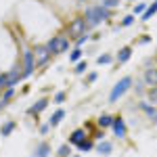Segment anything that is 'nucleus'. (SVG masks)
<instances>
[{
    "label": "nucleus",
    "mask_w": 157,
    "mask_h": 157,
    "mask_svg": "<svg viewBox=\"0 0 157 157\" xmlns=\"http://www.w3.org/2000/svg\"><path fill=\"white\" fill-rule=\"evenodd\" d=\"M82 17H84L88 29H90V27H97V25H101L103 21H107L109 17H111V11L105 9L103 4H92V6H88V9L84 11Z\"/></svg>",
    "instance_id": "f257e3e1"
},
{
    "label": "nucleus",
    "mask_w": 157,
    "mask_h": 157,
    "mask_svg": "<svg viewBox=\"0 0 157 157\" xmlns=\"http://www.w3.org/2000/svg\"><path fill=\"white\" fill-rule=\"evenodd\" d=\"M130 88H132V78H130V75L121 78L120 82L111 88V92H109V103H115V101H117L120 97H124V94H126Z\"/></svg>",
    "instance_id": "f03ea898"
},
{
    "label": "nucleus",
    "mask_w": 157,
    "mask_h": 157,
    "mask_svg": "<svg viewBox=\"0 0 157 157\" xmlns=\"http://www.w3.org/2000/svg\"><path fill=\"white\" fill-rule=\"evenodd\" d=\"M46 46H48L50 55H61V52H67L69 50V38L67 36H52L46 42Z\"/></svg>",
    "instance_id": "7ed1b4c3"
},
{
    "label": "nucleus",
    "mask_w": 157,
    "mask_h": 157,
    "mask_svg": "<svg viewBox=\"0 0 157 157\" xmlns=\"http://www.w3.org/2000/svg\"><path fill=\"white\" fill-rule=\"evenodd\" d=\"M21 69H23V78H29L34 69H36V57H34V48H23V63H21Z\"/></svg>",
    "instance_id": "20e7f679"
},
{
    "label": "nucleus",
    "mask_w": 157,
    "mask_h": 157,
    "mask_svg": "<svg viewBox=\"0 0 157 157\" xmlns=\"http://www.w3.org/2000/svg\"><path fill=\"white\" fill-rule=\"evenodd\" d=\"M88 32V25H86L84 17H75L71 23L67 25V38H78Z\"/></svg>",
    "instance_id": "39448f33"
},
{
    "label": "nucleus",
    "mask_w": 157,
    "mask_h": 157,
    "mask_svg": "<svg viewBox=\"0 0 157 157\" xmlns=\"http://www.w3.org/2000/svg\"><path fill=\"white\" fill-rule=\"evenodd\" d=\"M34 57H36V65H46L50 59V50L46 44H40V46H34Z\"/></svg>",
    "instance_id": "423d86ee"
},
{
    "label": "nucleus",
    "mask_w": 157,
    "mask_h": 157,
    "mask_svg": "<svg viewBox=\"0 0 157 157\" xmlns=\"http://www.w3.org/2000/svg\"><path fill=\"white\" fill-rule=\"evenodd\" d=\"M21 80H23V69H21V65L17 63L11 71L6 73V88H9V86H17Z\"/></svg>",
    "instance_id": "0eeeda50"
},
{
    "label": "nucleus",
    "mask_w": 157,
    "mask_h": 157,
    "mask_svg": "<svg viewBox=\"0 0 157 157\" xmlns=\"http://www.w3.org/2000/svg\"><path fill=\"white\" fill-rule=\"evenodd\" d=\"M111 128H113V132L117 138H126V134H128V128H126V121L124 117L120 115H113V124H111Z\"/></svg>",
    "instance_id": "6e6552de"
},
{
    "label": "nucleus",
    "mask_w": 157,
    "mask_h": 157,
    "mask_svg": "<svg viewBox=\"0 0 157 157\" xmlns=\"http://www.w3.org/2000/svg\"><path fill=\"white\" fill-rule=\"evenodd\" d=\"M143 82L147 84V88L157 86V67H147L145 73H143Z\"/></svg>",
    "instance_id": "1a4fd4ad"
},
{
    "label": "nucleus",
    "mask_w": 157,
    "mask_h": 157,
    "mask_svg": "<svg viewBox=\"0 0 157 157\" xmlns=\"http://www.w3.org/2000/svg\"><path fill=\"white\" fill-rule=\"evenodd\" d=\"M138 107L147 113V117H149V120L157 124V107H155V105H151V103H147V101H140V105H138Z\"/></svg>",
    "instance_id": "9d476101"
},
{
    "label": "nucleus",
    "mask_w": 157,
    "mask_h": 157,
    "mask_svg": "<svg viewBox=\"0 0 157 157\" xmlns=\"http://www.w3.org/2000/svg\"><path fill=\"white\" fill-rule=\"evenodd\" d=\"M84 138H88V132H86L84 128H78V130H73V132H71V136H69V143L78 147L82 140H84Z\"/></svg>",
    "instance_id": "9b49d317"
},
{
    "label": "nucleus",
    "mask_w": 157,
    "mask_h": 157,
    "mask_svg": "<svg viewBox=\"0 0 157 157\" xmlns=\"http://www.w3.org/2000/svg\"><path fill=\"white\" fill-rule=\"evenodd\" d=\"M46 107H48V98H40L36 105H32V107L27 109V113H29V115H38L40 111H44Z\"/></svg>",
    "instance_id": "f8f14e48"
},
{
    "label": "nucleus",
    "mask_w": 157,
    "mask_h": 157,
    "mask_svg": "<svg viewBox=\"0 0 157 157\" xmlns=\"http://www.w3.org/2000/svg\"><path fill=\"white\" fill-rule=\"evenodd\" d=\"M34 157H50V145L48 143H40L34 151Z\"/></svg>",
    "instance_id": "ddd939ff"
},
{
    "label": "nucleus",
    "mask_w": 157,
    "mask_h": 157,
    "mask_svg": "<svg viewBox=\"0 0 157 157\" xmlns=\"http://www.w3.org/2000/svg\"><path fill=\"white\" fill-rule=\"evenodd\" d=\"M97 151H98V153H101L103 157H107V155H111V151H113V145H111V143H107V140H98Z\"/></svg>",
    "instance_id": "4468645a"
},
{
    "label": "nucleus",
    "mask_w": 157,
    "mask_h": 157,
    "mask_svg": "<svg viewBox=\"0 0 157 157\" xmlns=\"http://www.w3.org/2000/svg\"><path fill=\"white\" fill-rule=\"evenodd\" d=\"M97 124H98V128L101 130H105V128H111V124H113V115H109V113H103L101 117L97 120Z\"/></svg>",
    "instance_id": "2eb2a0df"
},
{
    "label": "nucleus",
    "mask_w": 157,
    "mask_h": 157,
    "mask_svg": "<svg viewBox=\"0 0 157 157\" xmlns=\"http://www.w3.org/2000/svg\"><path fill=\"white\" fill-rule=\"evenodd\" d=\"M63 117H65V109H57V111L50 115L48 124H50V126H59L61 121H63Z\"/></svg>",
    "instance_id": "dca6fc26"
},
{
    "label": "nucleus",
    "mask_w": 157,
    "mask_h": 157,
    "mask_svg": "<svg viewBox=\"0 0 157 157\" xmlns=\"http://www.w3.org/2000/svg\"><path fill=\"white\" fill-rule=\"evenodd\" d=\"M155 13H157V0H153V4H151V6H147L145 11H143V17H140V19H143V21H149Z\"/></svg>",
    "instance_id": "f3484780"
},
{
    "label": "nucleus",
    "mask_w": 157,
    "mask_h": 157,
    "mask_svg": "<svg viewBox=\"0 0 157 157\" xmlns=\"http://www.w3.org/2000/svg\"><path fill=\"white\" fill-rule=\"evenodd\" d=\"M130 57H132V48H130V46H124V48L117 52V63H126Z\"/></svg>",
    "instance_id": "a211bd4d"
},
{
    "label": "nucleus",
    "mask_w": 157,
    "mask_h": 157,
    "mask_svg": "<svg viewBox=\"0 0 157 157\" xmlns=\"http://www.w3.org/2000/svg\"><path fill=\"white\" fill-rule=\"evenodd\" d=\"M13 130H15V121L9 120V121H4V124H2V128H0V134H2V136H9Z\"/></svg>",
    "instance_id": "6ab92c4d"
},
{
    "label": "nucleus",
    "mask_w": 157,
    "mask_h": 157,
    "mask_svg": "<svg viewBox=\"0 0 157 157\" xmlns=\"http://www.w3.org/2000/svg\"><path fill=\"white\" fill-rule=\"evenodd\" d=\"M78 149H80L82 153H88V151H92V149H94V143H92L90 138H84V140L78 145Z\"/></svg>",
    "instance_id": "aec40b11"
},
{
    "label": "nucleus",
    "mask_w": 157,
    "mask_h": 157,
    "mask_svg": "<svg viewBox=\"0 0 157 157\" xmlns=\"http://www.w3.org/2000/svg\"><path fill=\"white\" fill-rule=\"evenodd\" d=\"M13 97H15V86H9V88L2 90V101H4V103H11Z\"/></svg>",
    "instance_id": "412c9836"
},
{
    "label": "nucleus",
    "mask_w": 157,
    "mask_h": 157,
    "mask_svg": "<svg viewBox=\"0 0 157 157\" xmlns=\"http://www.w3.org/2000/svg\"><path fill=\"white\" fill-rule=\"evenodd\" d=\"M147 97H149V101H151V105H157V86L147 88Z\"/></svg>",
    "instance_id": "4be33fe9"
},
{
    "label": "nucleus",
    "mask_w": 157,
    "mask_h": 157,
    "mask_svg": "<svg viewBox=\"0 0 157 157\" xmlns=\"http://www.w3.org/2000/svg\"><path fill=\"white\" fill-rule=\"evenodd\" d=\"M86 67H88V63L80 59L78 63H75V67H73V73H78V75H80V73H84V71H86Z\"/></svg>",
    "instance_id": "5701e85b"
},
{
    "label": "nucleus",
    "mask_w": 157,
    "mask_h": 157,
    "mask_svg": "<svg viewBox=\"0 0 157 157\" xmlns=\"http://www.w3.org/2000/svg\"><path fill=\"white\" fill-rule=\"evenodd\" d=\"M88 40H90V36H88V34H82V36H78V38H75V46H78V48H82V46H84Z\"/></svg>",
    "instance_id": "b1692460"
},
{
    "label": "nucleus",
    "mask_w": 157,
    "mask_h": 157,
    "mask_svg": "<svg viewBox=\"0 0 157 157\" xmlns=\"http://www.w3.org/2000/svg\"><path fill=\"white\" fill-rule=\"evenodd\" d=\"M69 59H71L73 63H78V61L82 59V48H78V46H75V48L71 50V55H69Z\"/></svg>",
    "instance_id": "393cba45"
},
{
    "label": "nucleus",
    "mask_w": 157,
    "mask_h": 157,
    "mask_svg": "<svg viewBox=\"0 0 157 157\" xmlns=\"http://www.w3.org/2000/svg\"><path fill=\"white\" fill-rule=\"evenodd\" d=\"M111 61H113V57L105 52V55H101V57H98V59H97V63H98V65H109Z\"/></svg>",
    "instance_id": "a878e982"
},
{
    "label": "nucleus",
    "mask_w": 157,
    "mask_h": 157,
    "mask_svg": "<svg viewBox=\"0 0 157 157\" xmlns=\"http://www.w3.org/2000/svg\"><path fill=\"white\" fill-rule=\"evenodd\" d=\"M57 153H59V157H67L69 153H71V147H69V145H61Z\"/></svg>",
    "instance_id": "bb28decb"
},
{
    "label": "nucleus",
    "mask_w": 157,
    "mask_h": 157,
    "mask_svg": "<svg viewBox=\"0 0 157 157\" xmlns=\"http://www.w3.org/2000/svg\"><path fill=\"white\" fill-rule=\"evenodd\" d=\"M101 4H103L105 9H109V11H111V9H115V6L120 4V0H103Z\"/></svg>",
    "instance_id": "cd10ccee"
},
{
    "label": "nucleus",
    "mask_w": 157,
    "mask_h": 157,
    "mask_svg": "<svg viewBox=\"0 0 157 157\" xmlns=\"http://www.w3.org/2000/svg\"><path fill=\"white\" fill-rule=\"evenodd\" d=\"M132 23H134V15H126V17L121 19V25H124V27H130Z\"/></svg>",
    "instance_id": "c85d7f7f"
},
{
    "label": "nucleus",
    "mask_w": 157,
    "mask_h": 157,
    "mask_svg": "<svg viewBox=\"0 0 157 157\" xmlns=\"http://www.w3.org/2000/svg\"><path fill=\"white\" fill-rule=\"evenodd\" d=\"M147 9L145 2H136V6H134V15H143V11Z\"/></svg>",
    "instance_id": "c756f323"
},
{
    "label": "nucleus",
    "mask_w": 157,
    "mask_h": 157,
    "mask_svg": "<svg viewBox=\"0 0 157 157\" xmlns=\"http://www.w3.org/2000/svg\"><path fill=\"white\" fill-rule=\"evenodd\" d=\"M65 97H67V94H65V92L61 90V92H57V94H55V101H52V103H57V105H61V103L65 101Z\"/></svg>",
    "instance_id": "7c9ffc66"
},
{
    "label": "nucleus",
    "mask_w": 157,
    "mask_h": 157,
    "mask_svg": "<svg viewBox=\"0 0 157 157\" xmlns=\"http://www.w3.org/2000/svg\"><path fill=\"white\" fill-rule=\"evenodd\" d=\"M97 78H98L97 71H90L88 75H86V82H88V84H92V82H97Z\"/></svg>",
    "instance_id": "2f4dec72"
},
{
    "label": "nucleus",
    "mask_w": 157,
    "mask_h": 157,
    "mask_svg": "<svg viewBox=\"0 0 157 157\" xmlns=\"http://www.w3.org/2000/svg\"><path fill=\"white\" fill-rule=\"evenodd\" d=\"M134 88H136V94H143V92L147 90V84H145V82H138Z\"/></svg>",
    "instance_id": "473e14b6"
},
{
    "label": "nucleus",
    "mask_w": 157,
    "mask_h": 157,
    "mask_svg": "<svg viewBox=\"0 0 157 157\" xmlns=\"http://www.w3.org/2000/svg\"><path fill=\"white\" fill-rule=\"evenodd\" d=\"M6 88V73H0V90Z\"/></svg>",
    "instance_id": "72a5a7b5"
},
{
    "label": "nucleus",
    "mask_w": 157,
    "mask_h": 157,
    "mask_svg": "<svg viewBox=\"0 0 157 157\" xmlns=\"http://www.w3.org/2000/svg\"><path fill=\"white\" fill-rule=\"evenodd\" d=\"M50 130V124H44V126H40V134H46Z\"/></svg>",
    "instance_id": "f704fd0d"
},
{
    "label": "nucleus",
    "mask_w": 157,
    "mask_h": 157,
    "mask_svg": "<svg viewBox=\"0 0 157 157\" xmlns=\"http://www.w3.org/2000/svg\"><path fill=\"white\" fill-rule=\"evenodd\" d=\"M94 138H97V140H103V138H105V132H103V130L94 132Z\"/></svg>",
    "instance_id": "c9c22d12"
},
{
    "label": "nucleus",
    "mask_w": 157,
    "mask_h": 157,
    "mask_svg": "<svg viewBox=\"0 0 157 157\" xmlns=\"http://www.w3.org/2000/svg\"><path fill=\"white\" fill-rule=\"evenodd\" d=\"M138 42H140V44H149V42H151V36H143Z\"/></svg>",
    "instance_id": "e433bc0d"
},
{
    "label": "nucleus",
    "mask_w": 157,
    "mask_h": 157,
    "mask_svg": "<svg viewBox=\"0 0 157 157\" xmlns=\"http://www.w3.org/2000/svg\"><path fill=\"white\" fill-rule=\"evenodd\" d=\"M6 105H9V103H4V101H2V98H0V111H2V109L6 107Z\"/></svg>",
    "instance_id": "4c0bfd02"
},
{
    "label": "nucleus",
    "mask_w": 157,
    "mask_h": 157,
    "mask_svg": "<svg viewBox=\"0 0 157 157\" xmlns=\"http://www.w3.org/2000/svg\"><path fill=\"white\" fill-rule=\"evenodd\" d=\"M130 2H134V0H130Z\"/></svg>",
    "instance_id": "58836bf2"
},
{
    "label": "nucleus",
    "mask_w": 157,
    "mask_h": 157,
    "mask_svg": "<svg viewBox=\"0 0 157 157\" xmlns=\"http://www.w3.org/2000/svg\"><path fill=\"white\" fill-rule=\"evenodd\" d=\"M155 61H157V57H155Z\"/></svg>",
    "instance_id": "ea45409f"
}]
</instances>
